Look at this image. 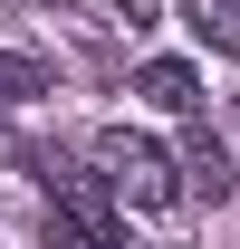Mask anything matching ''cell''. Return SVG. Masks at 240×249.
Here are the masks:
<instances>
[{
	"mask_svg": "<svg viewBox=\"0 0 240 249\" xmlns=\"http://www.w3.org/2000/svg\"><path fill=\"white\" fill-rule=\"evenodd\" d=\"M20 96H48V67L39 58H0V106H20Z\"/></svg>",
	"mask_w": 240,
	"mask_h": 249,
	"instance_id": "8992f818",
	"label": "cell"
},
{
	"mask_svg": "<svg viewBox=\"0 0 240 249\" xmlns=\"http://www.w3.org/2000/svg\"><path fill=\"white\" fill-rule=\"evenodd\" d=\"M48 249H106V240H96V230H77V220H58V211H48Z\"/></svg>",
	"mask_w": 240,
	"mask_h": 249,
	"instance_id": "52a82bcc",
	"label": "cell"
},
{
	"mask_svg": "<svg viewBox=\"0 0 240 249\" xmlns=\"http://www.w3.org/2000/svg\"><path fill=\"white\" fill-rule=\"evenodd\" d=\"M182 192H202V201H231V192H240V163H231V144H221L202 115H192V134H182Z\"/></svg>",
	"mask_w": 240,
	"mask_h": 249,
	"instance_id": "7a4b0ae2",
	"label": "cell"
},
{
	"mask_svg": "<svg viewBox=\"0 0 240 249\" xmlns=\"http://www.w3.org/2000/svg\"><path fill=\"white\" fill-rule=\"evenodd\" d=\"M96 154H106V173H116V192L135 201V211H173L182 163L163 154L154 134H135V124H106V134H96Z\"/></svg>",
	"mask_w": 240,
	"mask_h": 249,
	"instance_id": "6da1fadb",
	"label": "cell"
},
{
	"mask_svg": "<svg viewBox=\"0 0 240 249\" xmlns=\"http://www.w3.org/2000/svg\"><path fill=\"white\" fill-rule=\"evenodd\" d=\"M48 201H67V220H77V230L116 240V201H106V182H96V173H77V163H48Z\"/></svg>",
	"mask_w": 240,
	"mask_h": 249,
	"instance_id": "3957f363",
	"label": "cell"
},
{
	"mask_svg": "<svg viewBox=\"0 0 240 249\" xmlns=\"http://www.w3.org/2000/svg\"><path fill=\"white\" fill-rule=\"evenodd\" d=\"M0 249H10V240H0Z\"/></svg>",
	"mask_w": 240,
	"mask_h": 249,
	"instance_id": "9c48e42d",
	"label": "cell"
},
{
	"mask_svg": "<svg viewBox=\"0 0 240 249\" xmlns=\"http://www.w3.org/2000/svg\"><path fill=\"white\" fill-rule=\"evenodd\" d=\"M144 96L163 106V115H202V77H192L182 58H154L144 67Z\"/></svg>",
	"mask_w": 240,
	"mask_h": 249,
	"instance_id": "5b68a950",
	"label": "cell"
},
{
	"mask_svg": "<svg viewBox=\"0 0 240 249\" xmlns=\"http://www.w3.org/2000/svg\"><path fill=\"white\" fill-rule=\"evenodd\" d=\"M125 19H135V29H154V10H163V0H116Z\"/></svg>",
	"mask_w": 240,
	"mask_h": 249,
	"instance_id": "ba28073f",
	"label": "cell"
},
{
	"mask_svg": "<svg viewBox=\"0 0 240 249\" xmlns=\"http://www.w3.org/2000/svg\"><path fill=\"white\" fill-rule=\"evenodd\" d=\"M182 19L211 58H240V0H182Z\"/></svg>",
	"mask_w": 240,
	"mask_h": 249,
	"instance_id": "277c9868",
	"label": "cell"
}]
</instances>
